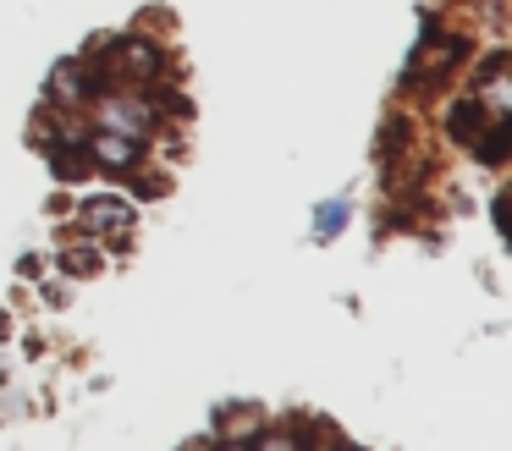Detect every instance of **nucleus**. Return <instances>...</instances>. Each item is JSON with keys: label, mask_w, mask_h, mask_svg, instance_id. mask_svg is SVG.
Listing matches in <instances>:
<instances>
[{"label": "nucleus", "mask_w": 512, "mask_h": 451, "mask_svg": "<svg viewBox=\"0 0 512 451\" xmlns=\"http://www.w3.org/2000/svg\"><path fill=\"white\" fill-rule=\"evenodd\" d=\"M83 121L116 138H133L144 149H155L160 132H166V88L160 94H127V88H100L83 110Z\"/></svg>", "instance_id": "obj_1"}, {"label": "nucleus", "mask_w": 512, "mask_h": 451, "mask_svg": "<svg viewBox=\"0 0 512 451\" xmlns=\"http://www.w3.org/2000/svg\"><path fill=\"white\" fill-rule=\"evenodd\" d=\"M138 226V204L133 198H116V193H100V198H83L78 204V231L100 242H116V237H133Z\"/></svg>", "instance_id": "obj_2"}, {"label": "nucleus", "mask_w": 512, "mask_h": 451, "mask_svg": "<svg viewBox=\"0 0 512 451\" xmlns=\"http://www.w3.org/2000/svg\"><path fill=\"white\" fill-rule=\"evenodd\" d=\"M100 94V72H94V61L89 55H78V61H61L56 72H50V94H45V105H56V110H89V99Z\"/></svg>", "instance_id": "obj_3"}, {"label": "nucleus", "mask_w": 512, "mask_h": 451, "mask_svg": "<svg viewBox=\"0 0 512 451\" xmlns=\"http://www.w3.org/2000/svg\"><path fill=\"white\" fill-rule=\"evenodd\" d=\"M83 154H89V165L94 171H105V176H138L144 171V143H133V138H116V132H100V127H89V138H83Z\"/></svg>", "instance_id": "obj_4"}, {"label": "nucleus", "mask_w": 512, "mask_h": 451, "mask_svg": "<svg viewBox=\"0 0 512 451\" xmlns=\"http://www.w3.org/2000/svg\"><path fill=\"white\" fill-rule=\"evenodd\" d=\"M468 94H474V105L485 110L490 121H507V116H512V72H507V55H490V61L474 72Z\"/></svg>", "instance_id": "obj_5"}, {"label": "nucleus", "mask_w": 512, "mask_h": 451, "mask_svg": "<svg viewBox=\"0 0 512 451\" xmlns=\"http://www.w3.org/2000/svg\"><path fill=\"white\" fill-rule=\"evenodd\" d=\"M463 55H468V44L457 39V33H446V39H424V50L413 55V66H408V88H435L457 61H463Z\"/></svg>", "instance_id": "obj_6"}, {"label": "nucleus", "mask_w": 512, "mask_h": 451, "mask_svg": "<svg viewBox=\"0 0 512 451\" xmlns=\"http://www.w3.org/2000/svg\"><path fill=\"white\" fill-rule=\"evenodd\" d=\"M441 127H446V138H452V143H463V149H474V138L490 127V116L474 105V94H457L452 105H446Z\"/></svg>", "instance_id": "obj_7"}, {"label": "nucleus", "mask_w": 512, "mask_h": 451, "mask_svg": "<svg viewBox=\"0 0 512 451\" xmlns=\"http://www.w3.org/2000/svg\"><path fill=\"white\" fill-rule=\"evenodd\" d=\"M259 407H248V402H226L221 413H215V440L221 446H248V440L259 435Z\"/></svg>", "instance_id": "obj_8"}, {"label": "nucleus", "mask_w": 512, "mask_h": 451, "mask_svg": "<svg viewBox=\"0 0 512 451\" xmlns=\"http://www.w3.org/2000/svg\"><path fill=\"white\" fill-rule=\"evenodd\" d=\"M347 220H353V198H320L314 204V242H331V237H342L347 231Z\"/></svg>", "instance_id": "obj_9"}, {"label": "nucleus", "mask_w": 512, "mask_h": 451, "mask_svg": "<svg viewBox=\"0 0 512 451\" xmlns=\"http://www.w3.org/2000/svg\"><path fill=\"white\" fill-rule=\"evenodd\" d=\"M248 451H309V435L298 424H259V435L248 440Z\"/></svg>", "instance_id": "obj_10"}, {"label": "nucleus", "mask_w": 512, "mask_h": 451, "mask_svg": "<svg viewBox=\"0 0 512 451\" xmlns=\"http://www.w3.org/2000/svg\"><path fill=\"white\" fill-rule=\"evenodd\" d=\"M468 154H474V160H485V165L507 160V154H512V116L507 121H490V127L474 138V149H468Z\"/></svg>", "instance_id": "obj_11"}, {"label": "nucleus", "mask_w": 512, "mask_h": 451, "mask_svg": "<svg viewBox=\"0 0 512 451\" xmlns=\"http://www.w3.org/2000/svg\"><path fill=\"white\" fill-rule=\"evenodd\" d=\"M61 270L67 275H94L100 270V248H67L61 253Z\"/></svg>", "instance_id": "obj_12"}, {"label": "nucleus", "mask_w": 512, "mask_h": 451, "mask_svg": "<svg viewBox=\"0 0 512 451\" xmlns=\"http://www.w3.org/2000/svg\"><path fill=\"white\" fill-rule=\"evenodd\" d=\"M331 451H364V446H353V440H331Z\"/></svg>", "instance_id": "obj_13"}]
</instances>
